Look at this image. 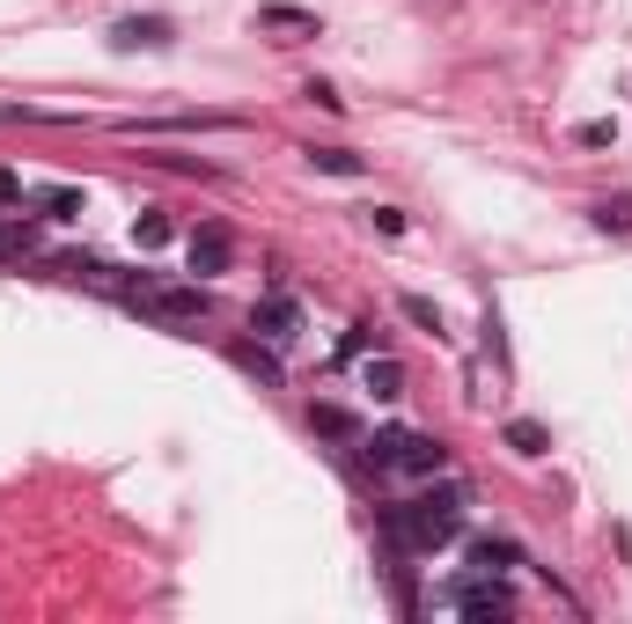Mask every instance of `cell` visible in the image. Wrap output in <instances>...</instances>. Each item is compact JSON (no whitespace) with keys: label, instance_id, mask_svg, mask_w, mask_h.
Segmentation results:
<instances>
[{"label":"cell","instance_id":"19","mask_svg":"<svg viewBox=\"0 0 632 624\" xmlns=\"http://www.w3.org/2000/svg\"><path fill=\"white\" fill-rule=\"evenodd\" d=\"M632 221V206L625 199H618V206H595V228H625Z\"/></svg>","mask_w":632,"mask_h":624},{"label":"cell","instance_id":"15","mask_svg":"<svg viewBox=\"0 0 632 624\" xmlns=\"http://www.w3.org/2000/svg\"><path fill=\"white\" fill-rule=\"evenodd\" d=\"M405 316H412V323H427V331H442V309H434L427 294H405Z\"/></svg>","mask_w":632,"mask_h":624},{"label":"cell","instance_id":"17","mask_svg":"<svg viewBox=\"0 0 632 624\" xmlns=\"http://www.w3.org/2000/svg\"><path fill=\"white\" fill-rule=\"evenodd\" d=\"M367 221L383 228V236H405V214H397V206H367Z\"/></svg>","mask_w":632,"mask_h":624},{"label":"cell","instance_id":"2","mask_svg":"<svg viewBox=\"0 0 632 624\" xmlns=\"http://www.w3.org/2000/svg\"><path fill=\"white\" fill-rule=\"evenodd\" d=\"M361 464L390 485H427V478L449 470V448L434 441V434H412V426H383V434L361 441Z\"/></svg>","mask_w":632,"mask_h":624},{"label":"cell","instance_id":"14","mask_svg":"<svg viewBox=\"0 0 632 624\" xmlns=\"http://www.w3.org/2000/svg\"><path fill=\"white\" fill-rule=\"evenodd\" d=\"M266 30H317V15H302V8H266Z\"/></svg>","mask_w":632,"mask_h":624},{"label":"cell","instance_id":"6","mask_svg":"<svg viewBox=\"0 0 632 624\" xmlns=\"http://www.w3.org/2000/svg\"><path fill=\"white\" fill-rule=\"evenodd\" d=\"M184 258H191V272H199V280L228 272V228H199V236L184 242Z\"/></svg>","mask_w":632,"mask_h":624},{"label":"cell","instance_id":"9","mask_svg":"<svg viewBox=\"0 0 632 624\" xmlns=\"http://www.w3.org/2000/svg\"><path fill=\"white\" fill-rule=\"evenodd\" d=\"M309 169H324V177H361V155H346V147H317Z\"/></svg>","mask_w":632,"mask_h":624},{"label":"cell","instance_id":"8","mask_svg":"<svg viewBox=\"0 0 632 624\" xmlns=\"http://www.w3.org/2000/svg\"><path fill=\"white\" fill-rule=\"evenodd\" d=\"M361 383L375 389V397H405V367L390 361V353H375V361H361Z\"/></svg>","mask_w":632,"mask_h":624},{"label":"cell","instance_id":"13","mask_svg":"<svg viewBox=\"0 0 632 624\" xmlns=\"http://www.w3.org/2000/svg\"><path fill=\"white\" fill-rule=\"evenodd\" d=\"M133 236H141V250H163V242H169V221H163V214H141V221H133Z\"/></svg>","mask_w":632,"mask_h":624},{"label":"cell","instance_id":"5","mask_svg":"<svg viewBox=\"0 0 632 624\" xmlns=\"http://www.w3.org/2000/svg\"><path fill=\"white\" fill-rule=\"evenodd\" d=\"M250 331L272 339V345H294V339H302V309L287 302V294H266V302L250 309Z\"/></svg>","mask_w":632,"mask_h":624},{"label":"cell","instance_id":"16","mask_svg":"<svg viewBox=\"0 0 632 624\" xmlns=\"http://www.w3.org/2000/svg\"><path fill=\"white\" fill-rule=\"evenodd\" d=\"M573 141H581V147H603V141H618V125H611V118H589Z\"/></svg>","mask_w":632,"mask_h":624},{"label":"cell","instance_id":"12","mask_svg":"<svg viewBox=\"0 0 632 624\" xmlns=\"http://www.w3.org/2000/svg\"><path fill=\"white\" fill-rule=\"evenodd\" d=\"M508 448H515V456H545V426L515 419V426H508Z\"/></svg>","mask_w":632,"mask_h":624},{"label":"cell","instance_id":"7","mask_svg":"<svg viewBox=\"0 0 632 624\" xmlns=\"http://www.w3.org/2000/svg\"><path fill=\"white\" fill-rule=\"evenodd\" d=\"M111 44H118V52H141V44H147V52H163V44H169V22L163 15H133V22L111 30Z\"/></svg>","mask_w":632,"mask_h":624},{"label":"cell","instance_id":"20","mask_svg":"<svg viewBox=\"0 0 632 624\" xmlns=\"http://www.w3.org/2000/svg\"><path fill=\"white\" fill-rule=\"evenodd\" d=\"M0 199H8V206H15V199H30V184H22L15 169H0Z\"/></svg>","mask_w":632,"mask_h":624},{"label":"cell","instance_id":"1","mask_svg":"<svg viewBox=\"0 0 632 624\" xmlns=\"http://www.w3.org/2000/svg\"><path fill=\"white\" fill-rule=\"evenodd\" d=\"M464 514H470V485H456L449 470H442V492H412V500L383 507V537L419 559V551L456 544V537H464Z\"/></svg>","mask_w":632,"mask_h":624},{"label":"cell","instance_id":"11","mask_svg":"<svg viewBox=\"0 0 632 624\" xmlns=\"http://www.w3.org/2000/svg\"><path fill=\"white\" fill-rule=\"evenodd\" d=\"M470 565H478V573H500V565H515V544H493V537H478V544H470Z\"/></svg>","mask_w":632,"mask_h":624},{"label":"cell","instance_id":"4","mask_svg":"<svg viewBox=\"0 0 632 624\" xmlns=\"http://www.w3.org/2000/svg\"><path fill=\"white\" fill-rule=\"evenodd\" d=\"M125 302H133V309H147V316H163V323H199L206 316V309H214V302H206V287H125Z\"/></svg>","mask_w":632,"mask_h":624},{"label":"cell","instance_id":"3","mask_svg":"<svg viewBox=\"0 0 632 624\" xmlns=\"http://www.w3.org/2000/svg\"><path fill=\"white\" fill-rule=\"evenodd\" d=\"M427 610H442V617H515V595L500 587V573H478V565H470L464 581L434 587Z\"/></svg>","mask_w":632,"mask_h":624},{"label":"cell","instance_id":"18","mask_svg":"<svg viewBox=\"0 0 632 624\" xmlns=\"http://www.w3.org/2000/svg\"><path fill=\"white\" fill-rule=\"evenodd\" d=\"M317 426H324V434H353V419L339 412V404H317Z\"/></svg>","mask_w":632,"mask_h":624},{"label":"cell","instance_id":"10","mask_svg":"<svg viewBox=\"0 0 632 624\" xmlns=\"http://www.w3.org/2000/svg\"><path fill=\"white\" fill-rule=\"evenodd\" d=\"M30 199L44 206V221H74L82 214V191H30Z\"/></svg>","mask_w":632,"mask_h":624}]
</instances>
